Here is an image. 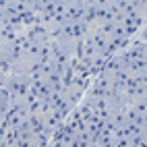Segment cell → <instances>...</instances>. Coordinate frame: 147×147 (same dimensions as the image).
I'll use <instances>...</instances> for the list:
<instances>
[{
	"instance_id": "1",
	"label": "cell",
	"mask_w": 147,
	"mask_h": 147,
	"mask_svg": "<svg viewBox=\"0 0 147 147\" xmlns=\"http://www.w3.org/2000/svg\"><path fill=\"white\" fill-rule=\"evenodd\" d=\"M8 2H11V0H0V8H6Z\"/></svg>"
}]
</instances>
